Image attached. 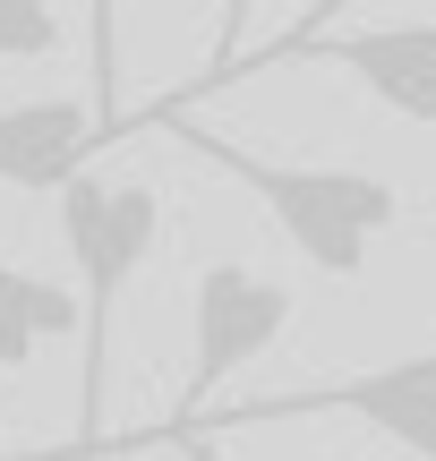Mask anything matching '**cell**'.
<instances>
[{"label":"cell","instance_id":"6da1fadb","mask_svg":"<svg viewBox=\"0 0 436 461\" xmlns=\"http://www.w3.org/2000/svg\"><path fill=\"white\" fill-rule=\"evenodd\" d=\"M171 137H180L197 163H214V171H232L240 188H249L257 205H266L274 222H283V240L300 248L317 274H334V282H351L359 265H368V240L377 230H394L403 222V197H394V180H377V171H359V163H274V154H257V146H232V137H205L188 112H154Z\"/></svg>","mask_w":436,"mask_h":461},{"label":"cell","instance_id":"7a4b0ae2","mask_svg":"<svg viewBox=\"0 0 436 461\" xmlns=\"http://www.w3.org/2000/svg\"><path fill=\"white\" fill-rule=\"evenodd\" d=\"M60 230L77 257V445L68 453H103V402H112V333H120V299H129L137 265H146L154 230H163V197L146 180H77L60 188Z\"/></svg>","mask_w":436,"mask_h":461},{"label":"cell","instance_id":"3957f363","mask_svg":"<svg viewBox=\"0 0 436 461\" xmlns=\"http://www.w3.org/2000/svg\"><path fill=\"white\" fill-rule=\"evenodd\" d=\"M283 325H291V291L274 274L232 265V257L205 265L197 291H188V376H180V402H171V419L146 436V445H180L205 402H214L240 367H257L274 342H283Z\"/></svg>","mask_w":436,"mask_h":461},{"label":"cell","instance_id":"277c9868","mask_svg":"<svg viewBox=\"0 0 436 461\" xmlns=\"http://www.w3.org/2000/svg\"><path fill=\"white\" fill-rule=\"evenodd\" d=\"M325 411L377 428L386 445H403L411 461H436V350L359 367V376H334V384H300V393L240 402V411L214 419V428H274V419H325Z\"/></svg>","mask_w":436,"mask_h":461},{"label":"cell","instance_id":"5b68a950","mask_svg":"<svg viewBox=\"0 0 436 461\" xmlns=\"http://www.w3.org/2000/svg\"><path fill=\"white\" fill-rule=\"evenodd\" d=\"M291 60H334L368 86L386 112H403L411 129H436V17H411V26H359V34H300V43H257L249 68H291Z\"/></svg>","mask_w":436,"mask_h":461},{"label":"cell","instance_id":"8992f818","mask_svg":"<svg viewBox=\"0 0 436 461\" xmlns=\"http://www.w3.org/2000/svg\"><path fill=\"white\" fill-rule=\"evenodd\" d=\"M95 112L68 95H43V103H9L0 112V188H17V197H51V188H68L86 171V154H95Z\"/></svg>","mask_w":436,"mask_h":461},{"label":"cell","instance_id":"52a82bcc","mask_svg":"<svg viewBox=\"0 0 436 461\" xmlns=\"http://www.w3.org/2000/svg\"><path fill=\"white\" fill-rule=\"evenodd\" d=\"M60 333H77V299L51 291L26 265H0V367H26L34 350L60 342Z\"/></svg>","mask_w":436,"mask_h":461},{"label":"cell","instance_id":"ba28073f","mask_svg":"<svg viewBox=\"0 0 436 461\" xmlns=\"http://www.w3.org/2000/svg\"><path fill=\"white\" fill-rule=\"evenodd\" d=\"M86 112L95 137H120V0H86Z\"/></svg>","mask_w":436,"mask_h":461},{"label":"cell","instance_id":"9c48e42d","mask_svg":"<svg viewBox=\"0 0 436 461\" xmlns=\"http://www.w3.org/2000/svg\"><path fill=\"white\" fill-rule=\"evenodd\" d=\"M60 51V0H0V60H51Z\"/></svg>","mask_w":436,"mask_h":461},{"label":"cell","instance_id":"30bf717a","mask_svg":"<svg viewBox=\"0 0 436 461\" xmlns=\"http://www.w3.org/2000/svg\"><path fill=\"white\" fill-rule=\"evenodd\" d=\"M214 60H205V77L188 86V95H171V112H180V103H205L214 95V86H232V68L249 60V17H257V0H214Z\"/></svg>","mask_w":436,"mask_h":461},{"label":"cell","instance_id":"8fae6325","mask_svg":"<svg viewBox=\"0 0 436 461\" xmlns=\"http://www.w3.org/2000/svg\"><path fill=\"white\" fill-rule=\"evenodd\" d=\"M342 9H351V0H317V9H308L300 26L283 34V43H300V34H334V17H342Z\"/></svg>","mask_w":436,"mask_h":461},{"label":"cell","instance_id":"7c38bea8","mask_svg":"<svg viewBox=\"0 0 436 461\" xmlns=\"http://www.w3.org/2000/svg\"><path fill=\"white\" fill-rule=\"evenodd\" d=\"M180 453H188V461H223L214 445H205V436H180Z\"/></svg>","mask_w":436,"mask_h":461}]
</instances>
